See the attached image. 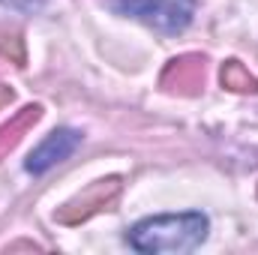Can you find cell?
<instances>
[{
    "label": "cell",
    "mask_w": 258,
    "mask_h": 255,
    "mask_svg": "<svg viewBox=\"0 0 258 255\" xmlns=\"http://www.w3.org/2000/svg\"><path fill=\"white\" fill-rule=\"evenodd\" d=\"M210 219L201 210H186V213H159L135 222L126 231V243L135 252H192L207 240Z\"/></svg>",
    "instance_id": "6da1fadb"
},
{
    "label": "cell",
    "mask_w": 258,
    "mask_h": 255,
    "mask_svg": "<svg viewBox=\"0 0 258 255\" xmlns=\"http://www.w3.org/2000/svg\"><path fill=\"white\" fill-rule=\"evenodd\" d=\"M111 9L159 33H183L192 24L195 0H111Z\"/></svg>",
    "instance_id": "7a4b0ae2"
},
{
    "label": "cell",
    "mask_w": 258,
    "mask_h": 255,
    "mask_svg": "<svg viewBox=\"0 0 258 255\" xmlns=\"http://www.w3.org/2000/svg\"><path fill=\"white\" fill-rule=\"evenodd\" d=\"M78 144H81V132H78V129H72V126L54 129V132L45 135V141H42L39 147L30 150L24 168H27L30 174H45L48 168H54V165H60L63 159H69V156L78 150Z\"/></svg>",
    "instance_id": "3957f363"
},
{
    "label": "cell",
    "mask_w": 258,
    "mask_h": 255,
    "mask_svg": "<svg viewBox=\"0 0 258 255\" xmlns=\"http://www.w3.org/2000/svg\"><path fill=\"white\" fill-rule=\"evenodd\" d=\"M30 120H39V108H36V105H33V108H24V114H21V120H18L15 126L0 129V153H3L6 147H12V144L18 141V129H21V126H27Z\"/></svg>",
    "instance_id": "277c9868"
},
{
    "label": "cell",
    "mask_w": 258,
    "mask_h": 255,
    "mask_svg": "<svg viewBox=\"0 0 258 255\" xmlns=\"http://www.w3.org/2000/svg\"><path fill=\"white\" fill-rule=\"evenodd\" d=\"M222 81H225L228 87H234V90H255V81L243 72V66L234 63V60L222 69Z\"/></svg>",
    "instance_id": "5b68a950"
},
{
    "label": "cell",
    "mask_w": 258,
    "mask_h": 255,
    "mask_svg": "<svg viewBox=\"0 0 258 255\" xmlns=\"http://www.w3.org/2000/svg\"><path fill=\"white\" fill-rule=\"evenodd\" d=\"M3 6H12V9H18V12H36V9H42V3L45 0H0Z\"/></svg>",
    "instance_id": "8992f818"
}]
</instances>
